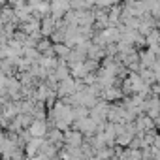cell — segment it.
Listing matches in <instances>:
<instances>
[{
  "mask_svg": "<svg viewBox=\"0 0 160 160\" xmlns=\"http://www.w3.org/2000/svg\"><path fill=\"white\" fill-rule=\"evenodd\" d=\"M62 141H64V147H72V149H79L83 145V136L79 134L77 130H66L62 134Z\"/></svg>",
  "mask_w": 160,
  "mask_h": 160,
  "instance_id": "cell-2",
  "label": "cell"
},
{
  "mask_svg": "<svg viewBox=\"0 0 160 160\" xmlns=\"http://www.w3.org/2000/svg\"><path fill=\"white\" fill-rule=\"evenodd\" d=\"M19 30H21L23 34H27V36H32V34H36V32H40V21L32 17L30 21H27V23H23V25H19Z\"/></svg>",
  "mask_w": 160,
  "mask_h": 160,
  "instance_id": "cell-5",
  "label": "cell"
},
{
  "mask_svg": "<svg viewBox=\"0 0 160 160\" xmlns=\"http://www.w3.org/2000/svg\"><path fill=\"white\" fill-rule=\"evenodd\" d=\"M47 130H49V122H47V119H45V121H32V124L27 128L28 136H30V138H38V139H45Z\"/></svg>",
  "mask_w": 160,
  "mask_h": 160,
  "instance_id": "cell-1",
  "label": "cell"
},
{
  "mask_svg": "<svg viewBox=\"0 0 160 160\" xmlns=\"http://www.w3.org/2000/svg\"><path fill=\"white\" fill-rule=\"evenodd\" d=\"M42 143H43V139L30 138V141L25 145V151H23V152H27V158H30V156H36V154L40 152V147H42Z\"/></svg>",
  "mask_w": 160,
  "mask_h": 160,
  "instance_id": "cell-6",
  "label": "cell"
},
{
  "mask_svg": "<svg viewBox=\"0 0 160 160\" xmlns=\"http://www.w3.org/2000/svg\"><path fill=\"white\" fill-rule=\"evenodd\" d=\"M53 32H55V21L47 15V17H43V19L40 21V36L49 38Z\"/></svg>",
  "mask_w": 160,
  "mask_h": 160,
  "instance_id": "cell-4",
  "label": "cell"
},
{
  "mask_svg": "<svg viewBox=\"0 0 160 160\" xmlns=\"http://www.w3.org/2000/svg\"><path fill=\"white\" fill-rule=\"evenodd\" d=\"M100 98H102L104 102L111 104V102H117V100H121V98H124V96H122V92H121L119 87H109V89H106V91L100 92Z\"/></svg>",
  "mask_w": 160,
  "mask_h": 160,
  "instance_id": "cell-3",
  "label": "cell"
}]
</instances>
